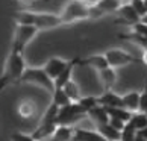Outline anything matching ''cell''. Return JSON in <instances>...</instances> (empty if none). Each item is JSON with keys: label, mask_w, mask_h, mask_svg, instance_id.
<instances>
[{"label": "cell", "mask_w": 147, "mask_h": 141, "mask_svg": "<svg viewBox=\"0 0 147 141\" xmlns=\"http://www.w3.org/2000/svg\"><path fill=\"white\" fill-rule=\"evenodd\" d=\"M15 21L18 24H30L35 26L38 30L56 29L62 26V21L59 18V14L52 12H35V11H18L15 12Z\"/></svg>", "instance_id": "obj_1"}, {"label": "cell", "mask_w": 147, "mask_h": 141, "mask_svg": "<svg viewBox=\"0 0 147 141\" xmlns=\"http://www.w3.org/2000/svg\"><path fill=\"white\" fill-rule=\"evenodd\" d=\"M26 67L28 65H26V59L23 56V53L11 50L8 58H6V61H5L3 73L0 76V93H2L5 88H8L9 85L18 84Z\"/></svg>", "instance_id": "obj_2"}, {"label": "cell", "mask_w": 147, "mask_h": 141, "mask_svg": "<svg viewBox=\"0 0 147 141\" xmlns=\"http://www.w3.org/2000/svg\"><path fill=\"white\" fill-rule=\"evenodd\" d=\"M18 84L36 85V86H41L42 90L49 91V93H53V91H55L53 80L47 76V73L44 72L42 67H26Z\"/></svg>", "instance_id": "obj_3"}, {"label": "cell", "mask_w": 147, "mask_h": 141, "mask_svg": "<svg viewBox=\"0 0 147 141\" xmlns=\"http://www.w3.org/2000/svg\"><path fill=\"white\" fill-rule=\"evenodd\" d=\"M59 18L62 24H71L76 21L88 20V5L82 3L80 0H68L62 12L59 14Z\"/></svg>", "instance_id": "obj_4"}, {"label": "cell", "mask_w": 147, "mask_h": 141, "mask_svg": "<svg viewBox=\"0 0 147 141\" xmlns=\"http://www.w3.org/2000/svg\"><path fill=\"white\" fill-rule=\"evenodd\" d=\"M38 30L35 26L30 24H15V30H14V38H12V52H18V53H24V49L29 46V43L34 40L38 35Z\"/></svg>", "instance_id": "obj_5"}, {"label": "cell", "mask_w": 147, "mask_h": 141, "mask_svg": "<svg viewBox=\"0 0 147 141\" xmlns=\"http://www.w3.org/2000/svg\"><path fill=\"white\" fill-rule=\"evenodd\" d=\"M85 117L86 112L78 105V102H71V103L59 108L56 115V126H73L74 123L80 121Z\"/></svg>", "instance_id": "obj_6"}, {"label": "cell", "mask_w": 147, "mask_h": 141, "mask_svg": "<svg viewBox=\"0 0 147 141\" xmlns=\"http://www.w3.org/2000/svg\"><path fill=\"white\" fill-rule=\"evenodd\" d=\"M105 58L108 61V65L111 68H118V67H126L132 65V64H143V58H137L132 53H129L121 49H109L105 53Z\"/></svg>", "instance_id": "obj_7"}, {"label": "cell", "mask_w": 147, "mask_h": 141, "mask_svg": "<svg viewBox=\"0 0 147 141\" xmlns=\"http://www.w3.org/2000/svg\"><path fill=\"white\" fill-rule=\"evenodd\" d=\"M115 14L120 17V20H117L115 23H121V24H127V26H132L135 23L141 21V17L135 12V9L130 6L129 3H121L118 6V9L115 11Z\"/></svg>", "instance_id": "obj_8"}, {"label": "cell", "mask_w": 147, "mask_h": 141, "mask_svg": "<svg viewBox=\"0 0 147 141\" xmlns=\"http://www.w3.org/2000/svg\"><path fill=\"white\" fill-rule=\"evenodd\" d=\"M68 62H70V61H67V59H62V58H50L42 68H44V72L47 73L49 78H50L52 80H55L58 76L61 74L65 68H67Z\"/></svg>", "instance_id": "obj_9"}, {"label": "cell", "mask_w": 147, "mask_h": 141, "mask_svg": "<svg viewBox=\"0 0 147 141\" xmlns=\"http://www.w3.org/2000/svg\"><path fill=\"white\" fill-rule=\"evenodd\" d=\"M38 112L36 102L34 99H21L17 105V114L23 120H30L34 118Z\"/></svg>", "instance_id": "obj_10"}, {"label": "cell", "mask_w": 147, "mask_h": 141, "mask_svg": "<svg viewBox=\"0 0 147 141\" xmlns=\"http://www.w3.org/2000/svg\"><path fill=\"white\" fill-rule=\"evenodd\" d=\"M78 65H85L90 68H94L97 72H102V70L108 68V61L103 53H97V55H90L86 58H79V64Z\"/></svg>", "instance_id": "obj_11"}, {"label": "cell", "mask_w": 147, "mask_h": 141, "mask_svg": "<svg viewBox=\"0 0 147 141\" xmlns=\"http://www.w3.org/2000/svg\"><path fill=\"white\" fill-rule=\"evenodd\" d=\"M55 131H56L55 123H40L35 128V131L30 134V137L35 141H50Z\"/></svg>", "instance_id": "obj_12"}, {"label": "cell", "mask_w": 147, "mask_h": 141, "mask_svg": "<svg viewBox=\"0 0 147 141\" xmlns=\"http://www.w3.org/2000/svg\"><path fill=\"white\" fill-rule=\"evenodd\" d=\"M97 97V105L103 108H123L121 105V96L114 93V91H103V94L96 96Z\"/></svg>", "instance_id": "obj_13"}, {"label": "cell", "mask_w": 147, "mask_h": 141, "mask_svg": "<svg viewBox=\"0 0 147 141\" xmlns=\"http://www.w3.org/2000/svg\"><path fill=\"white\" fill-rule=\"evenodd\" d=\"M71 141H105V138H103L96 129L91 131V129L74 128V134H73Z\"/></svg>", "instance_id": "obj_14"}, {"label": "cell", "mask_w": 147, "mask_h": 141, "mask_svg": "<svg viewBox=\"0 0 147 141\" xmlns=\"http://www.w3.org/2000/svg\"><path fill=\"white\" fill-rule=\"evenodd\" d=\"M78 64H79V58H74V59H71V61L68 62L67 68H65L64 72L59 74L55 80H53V85H55V88H62V86L67 84L70 79H73V70L78 67Z\"/></svg>", "instance_id": "obj_15"}, {"label": "cell", "mask_w": 147, "mask_h": 141, "mask_svg": "<svg viewBox=\"0 0 147 141\" xmlns=\"http://www.w3.org/2000/svg\"><path fill=\"white\" fill-rule=\"evenodd\" d=\"M86 117L90 118V120L96 124V128L99 126H103V124H108L109 121V115H108L106 109L100 105H97L96 108H92V109L86 114Z\"/></svg>", "instance_id": "obj_16"}, {"label": "cell", "mask_w": 147, "mask_h": 141, "mask_svg": "<svg viewBox=\"0 0 147 141\" xmlns=\"http://www.w3.org/2000/svg\"><path fill=\"white\" fill-rule=\"evenodd\" d=\"M121 105L126 111L129 112H138V105H140V93L138 91H130V93L121 96Z\"/></svg>", "instance_id": "obj_17"}, {"label": "cell", "mask_w": 147, "mask_h": 141, "mask_svg": "<svg viewBox=\"0 0 147 141\" xmlns=\"http://www.w3.org/2000/svg\"><path fill=\"white\" fill-rule=\"evenodd\" d=\"M99 76H100V80L103 84V91H111L112 86L115 85L117 82V73L115 70L108 67L105 70H102V72H99Z\"/></svg>", "instance_id": "obj_18"}, {"label": "cell", "mask_w": 147, "mask_h": 141, "mask_svg": "<svg viewBox=\"0 0 147 141\" xmlns=\"http://www.w3.org/2000/svg\"><path fill=\"white\" fill-rule=\"evenodd\" d=\"M73 134H74L73 126H56V131L50 138V141H71Z\"/></svg>", "instance_id": "obj_19"}, {"label": "cell", "mask_w": 147, "mask_h": 141, "mask_svg": "<svg viewBox=\"0 0 147 141\" xmlns=\"http://www.w3.org/2000/svg\"><path fill=\"white\" fill-rule=\"evenodd\" d=\"M62 90H64V93L67 94V97L70 99V102H79V99L82 97L79 85L76 84L73 79H70L68 82L62 86Z\"/></svg>", "instance_id": "obj_20"}, {"label": "cell", "mask_w": 147, "mask_h": 141, "mask_svg": "<svg viewBox=\"0 0 147 141\" xmlns=\"http://www.w3.org/2000/svg\"><path fill=\"white\" fill-rule=\"evenodd\" d=\"M109 118H117V120L123 121V123H129L130 117H132V112L126 111L124 108H105Z\"/></svg>", "instance_id": "obj_21"}, {"label": "cell", "mask_w": 147, "mask_h": 141, "mask_svg": "<svg viewBox=\"0 0 147 141\" xmlns=\"http://www.w3.org/2000/svg\"><path fill=\"white\" fill-rule=\"evenodd\" d=\"M96 131L105 138V141H120V132L117 129L111 128L109 124H103V126L96 128Z\"/></svg>", "instance_id": "obj_22"}, {"label": "cell", "mask_w": 147, "mask_h": 141, "mask_svg": "<svg viewBox=\"0 0 147 141\" xmlns=\"http://www.w3.org/2000/svg\"><path fill=\"white\" fill-rule=\"evenodd\" d=\"M129 124L132 126L135 131H141V129L147 128V114L144 112H134L132 117L129 120Z\"/></svg>", "instance_id": "obj_23"}, {"label": "cell", "mask_w": 147, "mask_h": 141, "mask_svg": "<svg viewBox=\"0 0 147 141\" xmlns=\"http://www.w3.org/2000/svg\"><path fill=\"white\" fill-rule=\"evenodd\" d=\"M120 38H121V40H126V41H132L134 44H137L138 47L144 49V52L147 50V40L144 36H141L140 34H137V32H134V30H130L129 34L120 35Z\"/></svg>", "instance_id": "obj_24"}, {"label": "cell", "mask_w": 147, "mask_h": 141, "mask_svg": "<svg viewBox=\"0 0 147 141\" xmlns=\"http://www.w3.org/2000/svg\"><path fill=\"white\" fill-rule=\"evenodd\" d=\"M52 103L56 105L58 108H62L65 105L71 103V102H70V99L67 97V94L64 93L62 88H55V91L52 93Z\"/></svg>", "instance_id": "obj_25"}, {"label": "cell", "mask_w": 147, "mask_h": 141, "mask_svg": "<svg viewBox=\"0 0 147 141\" xmlns=\"http://www.w3.org/2000/svg\"><path fill=\"white\" fill-rule=\"evenodd\" d=\"M58 111H59V108H58L56 105L50 103V105H49V108L46 109V112L42 114V117H41V121H40V123H55V124H56V115H58Z\"/></svg>", "instance_id": "obj_26"}, {"label": "cell", "mask_w": 147, "mask_h": 141, "mask_svg": "<svg viewBox=\"0 0 147 141\" xmlns=\"http://www.w3.org/2000/svg\"><path fill=\"white\" fill-rule=\"evenodd\" d=\"M78 105L82 108V109L88 114L92 108H96L97 106V97L96 96H85V97H80L79 102H78Z\"/></svg>", "instance_id": "obj_27"}, {"label": "cell", "mask_w": 147, "mask_h": 141, "mask_svg": "<svg viewBox=\"0 0 147 141\" xmlns=\"http://www.w3.org/2000/svg\"><path fill=\"white\" fill-rule=\"evenodd\" d=\"M135 137H137V131L129 123H126V126L120 132V141H135Z\"/></svg>", "instance_id": "obj_28"}, {"label": "cell", "mask_w": 147, "mask_h": 141, "mask_svg": "<svg viewBox=\"0 0 147 141\" xmlns=\"http://www.w3.org/2000/svg\"><path fill=\"white\" fill-rule=\"evenodd\" d=\"M129 5L135 9V12H137L141 18H143L144 15L147 14L146 6H144V0H130V3H129Z\"/></svg>", "instance_id": "obj_29"}, {"label": "cell", "mask_w": 147, "mask_h": 141, "mask_svg": "<svg viewBox=\"0 0 147 141\" xmlns=\"http://www.w3.org/2000/svg\"><path fill=\"white\" fill-rule=\"evenodd\" d=\"M138 112L147 114V82L144 85L143 91L140 93V105H138Z\"/></svg>", "instance_id": "obj_30"}, {"label": "cell", "mask_w": 147, "mask_h": 141, "mask_svg": "<svg viewBox=\"0 0 147 141\" xmlns=\"http://www.w3.org/2000/svg\"><path fill=\"white\" fill-rule=\"evenodd\" d=\"M130 28H132L134 32H137V34H140L141 36H144L146 40H147V24H146V23H143V21H138V23L132 24Z\"/></svg>", "instance_id": "obj_31"}, {"label": "cell", "mask_w": 147, "mask_h": 141, "mask_svg": "<svg viewBox=\"0 0 147 141\" xmlns=\"http://www.w3.org/2000/svg\"><path fill=\"white\" fill-rule=\"evenodd\" d=\"M11 141H35L30 137V134H23V132H14L11 135Z\"/></svg>", "instance_id": "obj_32"}, {"label": "cell", "mask_w": 147, "mask_h": 141, "mask_svg": "<svg viewBox=\"0 0 147 141\" xmlns=\"http://www.w3.org/2000/svg\"><path fill=\"white\" fill-rule=\"evenodd\" d=\"M108 124H109L111 128L117 129L118 132H121V131H123V128L126 126V123L120 121V120H117V118H109V121H108Z\"/></svg>", "instance_id": "obj_33"}, {"label": "cell", "mask_w": 147, "mask_h": 141, "mask_svg": "<svg viewBox=\"0 0 147 141\" xmlns=\"http://www.w3.org/2000/svg\"><path fill=\"white\" fill-rule=\"evenodd\" d=\"M138 135H140V137H143V138L147 141V128H144V129H141V131H138Z\"/></svg>", "instance_id": "obj_34"}, {"label": "cell", "mask_w": 147, "mask_h": 141, "mask_svg": "<svg viewBox=\"0 0 147 141\" xmlns=\"http://www.w3.org/2000/svg\"><path fill=\"white\" fill-rule=\"evenodd\" d=\"M80 2L85 3V5H88V6H91V5H97L99 0H80Z\"/></svg>", "instance_id": "obj_35"}, {"label": "cell", "mask_w": 147, "mask_h": 141, "mask_svg": "<svg viewBox=\"0 0 147 141\" xmlns=\"http://www.w3.org/2000/svg\"><path fill=\"white\" fill-rule=\"evenodd\" d=\"M34 2H35V0H18V3H21V5H30Z\"/></svg>", "instance_id": "obj_36"}, {"label": "cell", "mask_w": 147, "mask_h": 141, "mask_svg": "<svg viewBox=\"0 0 147 141\" xmlns=\"http://www.w3.org/2000/svg\"><path fill=\"white\" fill-rule=\"evenodd\" d=\"M135 141H146L143 137H140V135H138V132H137V137H135Z\"/></svg>", "instance_id": "obj_37"}]
</instances>
